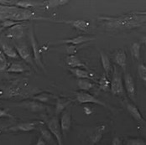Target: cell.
<instances>
[{
    "mask_svg": "<svg viewBox=\"0 0 146 145\" xmlns=\"http://www.w3.org/2000/svg\"><path fill=\"white\" fill-rule=\"evenodd\" d=\"M95 40L94 37H90V36H85V35H79L74 38H70L66 40H60L58 44H72V45H79L84 43H88L89 41H92Z\"/></svg>",
    "mask_w": 146,
    "mask_h": 145,
    "instance_id": "cell-12",
    "label": "cell"
},
{
    "mask_svg": "<svg viewBox=\"0 0 146 145\" xmlns=\"http://www.w3.org/2000/svg\"><path fill=\"white\" fill-rule=\"evenodd\" d=\"M100 57H101V62H102V68H103V70L105 72V74L108 75V73L110 72L111 68H112L110 60L108 58V56L103 51L100 52Z\"/></svg>",
    "mask_w": 146,
    "mask_h": 145,
    "instance_id": "cell-27",
    "label": "cell"
},
{
    "mask_svg": "<svg viewBox=\"0 0 146 145\" xmlns=\"http://www.w3.org/2000/svg\"><path fill=\"white\" fill-rule=\"evenodd\" d=\"M111 145H122V141H121V139L118 137H115L113 139Z\"/></svg>",
    "mask_w": 146,
    "mask_h": 145,
    "instance_id": "cell-38",
    "label": "cell"
},
{
    "mask_svg": "<svg viewBox=\"0 0 146 145\" xmlns=\"http://www.w3.org/2000/svg\"><path fill=\"white\" fill-rule=\"evenodd\" d=\"M95 86L93 82L88 79H79L77 80V87L82 91H88Z\"/></svg>",
    "mask_w": 146,
    "mask_h": 145,
    "instance_id": "cell-26",
    "label": "cell"
},
{
    "mask_svg": "<svg viewBox=\"0 0 146 145\" xmlns=\"http://www.w3.org/2000/svg\"><path fill=\"white\" fill-rule=\"evenodd\" d=\"M40 133H41V138H43V139L45 142H50L52 140L53 135H52V133L50 132V131L49 130L48 128L40 127Z\"/></svg>",
    "mask_w": 146,
    "mask_h": 145,
    "instance_id": "cell-31",
    "label": "cell"
},
{
    "mask_svg": "<svg viewBox=\"0 0 146 145\" xmlns=\"http://www.w3.org/2000/svg\"><path fill=\"white\" fill-rule=\"evenodd\" d=\"M108 29H129L139 27L146 22V16L135 15L134 13L130 15H120L115 17H99Z\"/></svg>",
    "mask_w": 146,
    "mask_h": 145,
    "instance_id": "cell-1",
    "label": "cell"
},
{
    "mask_svg": "<svg viewBox=\"0 0 146 145\" xmlns=\"http://www.w3.org/2000/svg\"><path fill=\"white\" fill-rule=\"evenodd\" d=\"M15 106L25 108V109L29 110V111L32 112V113H40V112H42V111H44V110L47 109V107L44 104L40 102H37V101L23 102L16 104Z\"/></svg>",
    "mask_w": 146,
    "mask_h": 145,
    "instance_id": "cell-9",
    "label": "cell"
},
{
    "mask_svg": "<svg viewBox=\"0 0 146 145\" xmlns=\"http://www.w3.org/2000/svg\"><path fill=\"white\" fill-rule=\"evenodd\" d=\"M72 102V99H70V98L57 97V99L56 101V115L62 113L66 110V108Z\"/></svg>",
    "mask_w": 146,
    "mask_h": 145,
    "instance_id": "cell-18",
    "label": "cell"
},
{
    "mask_svg": "<svg viewBox=\"0 0 146 145\" xmlns=\"http://www.w3.org/2000/svg\"><path fill=\"white\" fill-rule=\"evenodd\" d=\"M29 41L31 44V47H32V53H33V57H34V61L35 63L40 66L41 69H43L44 71H45L43 61H42V56H41V51L39 46L38 41L35 36V33H34V28L33 25L31 24L29 29Z\"/></svg>",
    "mask_w": 146,
    "mask_h": 145,
    "instance_id": "cell-4",
    "label": "cell"
},
{
    "mask_svg": "<svg viewBox=\"0 0 146 145\" xmlns=\"http://www.w3.org/2000/svg\"><path fill=\"white\" fill-rule=\"evenodd\" d=\"M9 68V63L6 58V56L3 54L2 50H0V72L7 71Z\"/></svg>",
    "mask_w": 146,
    "mask_h": 145,
    "instance_id": "cell-32",
    "label": "cell"
},
{
    "mask_svg": "<svg viewBox=\"0 0 146 145\" xmlns=\"http://www.w3.org/2000/svg\"><path fill=\"white\" fill-rule=\"evenodd\" d=\"M37 122H20L18 123L15 126H12L9 128H7L6 131L9 132H31L36 128Z\"/></svg>",
    "mask_w": 146,
    "mask_h": 145,
    "instance_id": "cell-11",
    "label": "cell"
},
{
    "mask_svg": "<svg viewBox=\"0 0 146 145\" xmlns=\"http://www.w3.org/2000/svg\"><path fill=\"white\" fill-rule=\"evenodd\" d=\"M66 63L72 69H74V68H85V69L88 70V66L78 57H76V56H68L67 58H66Z\"/></svg>",
    "mask_w": 146,
    "mask_h": 145,
    "instance_id": "cell-20",
    "label": "cell"
},
{
    "mask_svg": "<svg viewBox=\"0 0 146 145\" xmlns=\"http://www.w3.org/2000/svg\"><path fill=\"white\" fill-rule=\"evenodd\" d=\"M21 24L19 22H16V21H13V20H10V19H6V20H3L1 22V26L3 28V29H6V28H11L13 26H15L16 24Z\"/></svg>",
    "mask_w": 146,
    "mask_h": 145,
    "instance_id": "cell-34",
    "label": "cell"
},
{
    "mask_svg": "<svg viewBox=\"0 0 146 145\" xmlns=\"http://www.w3.org/2000/svg\"><path fill=\"white\" fill-rule=\"evenodd\" d=\"M15 5L24 9H30L31 8L44 6V3H35V2L28 1V0H21V1H16L15 3Z\"/></svg>",
    "mask_w": 146,
    "mask_h": 145,
    "instance_id": "cell-24",
    "label": "cell"
},
{
    "mask_svg": "<svg viewBox=\"0 0 146 145\" xmlns=\"http://www.w3.org/2000/svg\"><path fill=\"white\" fill-rule=\"evenodd\" d=\"M3 27H2V26H1V25H0V34H1V33H2V32H3Z\"/></svg>",
    "mask_w": 146,
    "mask_h": 145,
    "instance_id": "cell-43",
    "label": "cell"
},
{
    "mask_svg": "<svg viewBox=\"0 0 146 145\" xmlns=\"http://www.w3.org/2000/svg\"><path fill=\"white\" fill-rule=\"evenodd\" d=\"M26 87H27V83H22L21 81L13 82L3 91L1 97L3 98L9 99L15 97L23 96L27 91Z\"/></svg>",
    "mask_w": 146,
    "mask_h": 145,
    "instance_id": "cell-3",
    "label": "cell"
},
{
    "mask_svg": "<svg viewBox=\"0 0 146 145\" xmlns=\"http://www.w3.org/2000/svg\"><path fill=\"white\" fill-rule=\"evenodd\" d=\"M134 14L141 16H146V11H138V12H134Z\"/></svg>",
    "mask_w": 146,
    "mask_h": 145,
    "instance_id": "cell-40",
    "label": "cell"
},
{
    "mask_svg": "<svg viewBox=\"0 0 146 145\" xmlns=\"http://www.w3.org/2000/svg\"><path fill=\"white\" fill-rule=\"evenodd\" d=\"M78 46L77 45H72V44H66V53L68 56H75V54L78 50Z\"/></svg>",
    "mask_w": 146,
    "mask_h": 145,
    "instance_id": "cell-35",
    "label": "cell"
},
{
    "mask_svg": "<svg viewBox=\"0 0 146 145\" xmlns=\"http://www.w3.org/2000/svg\"><path fill=\"white\" fill-rule=\"evenodd\" d=\"M128 145H146L142 138H131L128 140Z\"/></svg>",
    "mask_w": 146,
    "mask_h": 145,
    "instance_id": "cell-36",
    "label": "cell"
},
{
    "mask_svg": "<svg viewBox=\"0 0 146 145\" xmlns=\"http://www.w3.org/2000/svg\"><path fill=\"white\" fill-rule=\"evenodd\" d=\"M76 100L81 104H85V103H93V104H97L99 106H102L106 107L107 105L102 102L101 100H99L98 97H96L95 96L92 95L91 93H89L88 91H77L76 92Z\"/></svg>",
    "mask_w": 146,
    "mask_h": 145,
    "instance_id": "cell-7",
    "label": "cell"
},
{
    "mask_svg": "<svg viewBox=\"0 0 146 145\" xmlns=\"http://www.w3.org/2000/svg\"><path fill=\"white\" fill-rule=\"evenodd\" d=\"M33 98L37 101V102H41V103H47V104H50L53 101H56L57 99V97H56L55 95L50 93V92H41V93H38L36 95H35L33 97Z\"/></svg>",
    "mask_w": 146,
    "mask_h": 145,
    "instance_id": "cell-16",
    "label": "cell"
},
{
    "mask_svg": "<svg viewBox=\"0 0 146 145\" xmlns=\"http://www.w3.org/2000/svg\"><path fill=\"white\" fill-rule=\"evenodd\" d=\"M84 109H85V110H87V111H86L87 114H91V113H92V111H91L90 109H88V108H86V107H85Z\"/></svg>",
    "mask_w": 146,
    "mask_h": 145,
    "instance_id": "cell-42",
    "label": "cell"
},
{
    "mask_svg": "<svg viewBox=\"0 0 146 145\" xmlns=\"http://www.w3.org/2000/svg\"><path fill=\"white\" fill-rule=\"evenodd\" d=\"M2 117H8V118H13L14 116H12L7 110L4 109H1L0 108V118Z\"/></svg>",
    "mask_w": 146,
    "mask_h": 145,
    "instance_id": "cell-37",
    "label": "cell"
},
{
    "mask_svg": "<svg viewBox=\"0 0 146 145\" xmlns=\"http://www.w3.org/2000/svg\"><path fill=\"white\" fill-rule=\"evenodd\" d=\"M138 74L139 76L140 77V79L142 81H144V82L146 83V66L144 64H139L138 66Z\"/></svg>",
    "mask_w": 146,
    "mask_h": 145,
    "instance_id": "cell-33",
    "label": "cell"
},
{
    "mask_svg": "<svg viewBox=\"0 0 146 145\" xmlns=\"http://www.w3.org/2000/svg\"><path fill=\"white\" fill-rule=\"evenodd\" d=\"M35 145H46V142L43 139V138L40 137V138H38V140H37Z\"/></svg>",
    "mask_w": 146,
    "mask_h": 145,
    "instance_id": "cell-39",
    "label": "cell"
},
{
    "mask_svg": "<svg viewBox=\"0 0 146 145\" xmlns=\"http://www.w3.org/2000/svg\"><path fill=\"white\" fill-rule=\"evenodd\" d=\"M47 128L50 131L52 135L56 138V140L58 145H63V140H62V131L60 125V120L57 117H53L46 121Z\"/></svg>",
    "mask_w": 146,
    "mask_h": 145,
    "instance_id": "cell-6",
    "label": "cell"
},
{
    "mask_svg": "<svg viewBox=\"0 0 146 145\" xmlns=\"http://www.w3.org/2000/svg\"><path fill=\"white\" fill-rule=\"evenodd\" d=\"M69 3L68 0H50L47 2H44V7L48 9H52L58 8L60 6H63L65 4H67Z\"/></svg>",
    "mask_w": 146,
    "mask_h": 145,
    "instance_id": "cell-28",
    "label": "cell"
},
{
    "mask_svg": "<svg viewBox=\"0 0 146 145\" xmlns=\"http://www.w3.org/2000/svg\"><path fill=\"white\" fill-rule=\"evenodd\" d=\"M140 48H141V45H140V43H139V42L133 43L130 47V52H131L132 56H133V58H134L137 60L140 59Z\"/></svg>",
    "mask_w": 146,
    "mask_h": 145,
    "instance_id": "cell-30",
    "label": "cell"
},
{
    "mask_svg": "<svg viewBox=\"0 0 146 145\" xmlns=\"http://www.w3.org/2000/svg\"><path fill=\"white\" fill-rule=\"evenodd\" d=\"M29 70L28 66L22 62H14L9 66L7 72L9 73H23Z\"/></svg>",
    "mask_w": 146,
    "mask_h": 145,
    "instance_id": "cell-23",
    "label": "cell"
},
{
    "mask_svg": "<svg viewBox=\"0 0 146 145\" xmlns=\"http://www.w3.org/2000/svg\"><path fill=\"white\" fill-rule=\"evenodd\" d=\"M105 129H106L105 125H99L94 129L93 132L91 135V144H92V145L97 144L101 141Z\"/></svg>",
    "mask_w": 146,
    "mask_h": 145,
    "instance_id": "cell-17",
    "label": "cell"
},
{
    "mask_svg": "<svg viewBox=\"0 0 146 145\" xmlns=\"http://www.w3.org/2000/svg\"><path fill=\"white\" fill-rule=\"evenodd\" d=\"M61 23H65L73 26L75 29L80 31L87 32L90 26V23L85 19H76V20H68V21H60Z\"/></svg>",
    "mask_w": 146,
    "mask_h": 145,
    "instance_id": "cell-15",
    "label": "cell"
},
{
    "mask_svg": "<svg viewBox=\"0 0 146 145\" xmlns=\"http://www.w3.org/2000/svg\"><path fill=\"white\" fill-rule=\"evenodd\" d=\"M24 35V24L23 23L16 24L9 28L6 33V37L10 39H19Z\"/></svg>",
    "mask_w": 146,
    "mask_h": 145,
    "instance_id": "cell-14",
    "label": "cell"
},
{
    "mask_svg": "<svg viewBox=\"0 0 146 145\" xmlns=\"http://www.w3.org/2000/svg\"><path fill=\"white\" fill-rule=\"evenodd\" d=\"M69 71L73 75H75L77 80L79 79H88V80H93V75L89 72V71H87L85 69L82 68H74L72 69L70 68Z\"/></svg>",
    "mask_w": 146,
    "mask_h": 145,
    "instance_id": "cell-19",
    "label": "cell"
},
{
    "mask_svg": "<svg viewBox=\"0 0 146 145\" xmlns=\"http://www.w3.org/2000/svg\"><path fill=\"white\" fill-rule=\"evenodd\" d=\"M0 19L2 21L10 19L22 23L28 20H49L54 21L49 18L36 16L30 9H24L15 5H0Z\"/></svg>",
    "mask_w": 146,
    "mask_h": 145,
    "instance_id": "cell-2",
    "label": "cell"
},
{
    "mask_svg": "<svg viewBox=\"0 0 146 145\" xmlns=\"http://www.w3.org/2000/svg\"><path fill=\"white\" fill-rule=\"evenodd\" d=\"M1 47H2V51L7 57L13 59L19 58V55H18L16 50L10 44H9L8 43H2Z\"/></svg>",
    "mask_w": 146,
    "mask_h": 145,
    "instance_id": "cell-25",
    "label": "cell"
},
{
    "mask_svg": "<svg viewBox=\"0 0 146 145\" xmlns=\"http://www.w3.org/2000/svg\"><path fill=\"white\" fill-rule=\"evenodd\" d=\"M15 50L19 55V56H20L22 60H24L27 64L34 66V57H33V53L32 50L29 49L25 44H19V45H16L15 46Z\"/></svg>",
    "mask_w": 146,
    "mask_h": 145,
    "instance_id": "cell-8",
    "label": "cell"
},
{
    "mask_svg": "<svg viewBox=\"0 0 146 145\" xmlns=\"http://www.w3.org/2000/svg\"><path fill=\"white\" fill-rule=\"evenodd\" d=\"M110 91L115 96H121L124 92L123 81L122 79V75L117 71V67L114 66V71L112 76V80L110 81Z\"/></svg>",
    "mask_w": 146,
    "mask_h": 145,
    "instance_id": "cell-5",
    "label": "cell"
},
{
    "mask_svg": "<svg viewBox=\"0 0 146 145\" xmlns=\"http://www.w3.org/2000/svg\"><path fill=\"white\" fill-rule=\"evenodd\" d=\"M99 84V88L104 91H110V81L108 78V75L107 74H103L102 76L100 77V80L98 81Z\"/></svg>",
    "mask_w": 146,
    "mask_h": 145,
    "instance_id": "cell-29",
    "label": "cell"
},
{
    "mask_svg": "<svg viewBox=\"0 0 146 145\" xmlns=\"http://www.w3.org/2000/svg\"><path fill=\"white\" fill-rule=\"evenodd\" d=\"M114 61L117 66L122 68L123 70L126 69L127 66V55L126 52L123 50H117L114 56Z\"/></svg>",
    "mask_w": 146,
    "mask_h": 145,
    "instance_id": "cell-21",
    "label": "cell"
},
{
    "mask_svg": "<svg viewBox=\"0 0 146 145\" xmlns=\"http://www.w3.org/2000/svg\"><path fill=\"white\" fill-rule=\"evenodd\" d=\"M126 107H127L128 112H129V114L133 117V119H135L136 121H138V122H144V118H143V117H142V114L140 113V112L139 111L138 107H137L133 103L127 102Z\"/></svg>",
    "mask_w": 146,
    "mask_h": 145,
    "instance_id": "cell-22",
    "label": "cell"
},
{
    "mask_svg": "<svg viewBox=\"0 0 146 145\" xmlns=\"http://www.w3.org/2000/svg\"><path fill=\"white\" fill-rule=\"evenodd\" d=\"M141 43H143L144 44H145L146 45V35L142 37V39H141Z\"/></svg>",
    "mask_w": 146,
    "mask_h": 145,
    "instance_id": "cell-41",
    "label": "cell"
},
{
    "mask_svg": "<svg viewBox=\"0 0 146 145\" xmlns=\"http://www.w3.org/2000/svg\"><path fill=\"white\" fill-rule=\"evenodd\" d=\"M60 125L62 131V133H65L66 132L69 130L72 126V114L70 110H65L60 118Z\"/></svg>",
    "mask_w": 146,
    "mask_h": 145,
    "instance_id": "cell-13",
    "label": "cell"
},
{
    "mask_svg": "<svg viewBox=\"0 0 146 145\" xmlns=\"http://www.w3.org/2000/svg\"><path fill=\"white\" fill-rule=\"evenodd\" d=\"M123 87L127 91L128 95L131 97L132 99H134L135 93H136V87L134 81L129 73H126L123 77Z\"/></svg>",
    "mask_w": 146,
    "mask_h": 145,
    "instance_id": "cell-10",
    "label": "cell"
}]
</instances>
